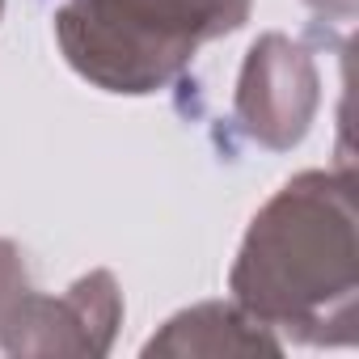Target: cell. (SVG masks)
I'll return each mask as SVG.
<instances>
[{"label":"cell","instance_id":"277c9868","mask_svg":"<svg viewBox=\"0 0 359 359\" xmlns=\"http://www.w3.org/2000/svg\"><path fill=\"white\" fill-rule=\"evenodd\" d=\"M123 325V292L110 271H89L60 296L26 292L0 325L9 355H106Z\"/></svg>","mask_w":359,"mask_h":359},{"label":"cell","instance_id":"6da1fadb","mask_svg":"<svg viewBox=\"0 0 359 359\" xmlns=\"http://www.w3.org/2000/svg\"><path fill=\"white\" fill-rule=\"evenodd\" d=\"M229 292L283 342L355 346V173L304 169L283 182L250 220Z\"/></svg>","mask_w":359,"mask_h":359},{"label":"cell","instance_id":"7a4b0ae2","mask_svg":"<svg viewBox=\"0 0 359 359\" xmlns=\"http://www.w3.org/2000/svg\"><path fill=\"white\" fill-rule=\"evenodd\" d=\"M254 0H64L55 43L68 68L123 97H144L173 85L191 60L237 34Z\"/></svg>","mask_w":359,"mask_h":359},{"label":"cell","instance_id":"52a82bcc","mask_svg":"<svg viewBox=\"0 0 359 359\" xmlns=\"http://www.w3.org/2000/svg\"><path fill=\"white\" fill-rule=\"evenodd\" d=\"M304 5L317 13V18H330L338 26H351L355 22V0H304Z\"/></svg>","mask_w":359,"mask_h":359},{"label":"cell","instance_id":"8992f818","mask_svg":"<svg viewBox=\"0 0 359 359\" xmlns=\"http://www.w3.org/2000/svg\"><path fill=\"white\" fill-rule=\"evenodd\" d=\"M30 292V271H26V258L13 241L0 237V325L9 321V313L18 309V300Z\"/></svg>","mask_w":359,"mask_h":359},{"label":"cell","instance_id":"5b68a950","mask_svg":"<svg viewBox=\"0 0 359 359\" xmlns=\"http://www.w3.org/2000/svg\"><path fill=\"white\" fill-rule=\"evenodd\" d=\"M283 346L287 342L271 325L229 296L173 313L144 342V355H283Z\"/></svg>","mask_w":359,"mask_h":359},{"label":"cell","instance_id":"ba28073f","mask_svg":"<svg viewBox=\"0 0 359 359\" xmlns=\"http://www.w3.org/2000/svg\"><path fill=\"white\" fill-rule=\"evenodd\" d=\"M0 18H5V0H0Z\"/></svg>","mask_w":359,"mask_h":359},{"label":"cell","instance_id":"3957f363","mask_svg":"<svg viewBox=\"0 0 359 359\" xmlns=\"http://www.w3.org/2000/svg\"><path fill=\"white\" fill-rule=\"evenodd\" d=\"M317 102H321L317 64L296 39L271 30L245 51L233 93V114L254 144L271 152L296 148L317 118Z\"/></svg>","mask_w":359,"mask_h":359}]
</instances>
